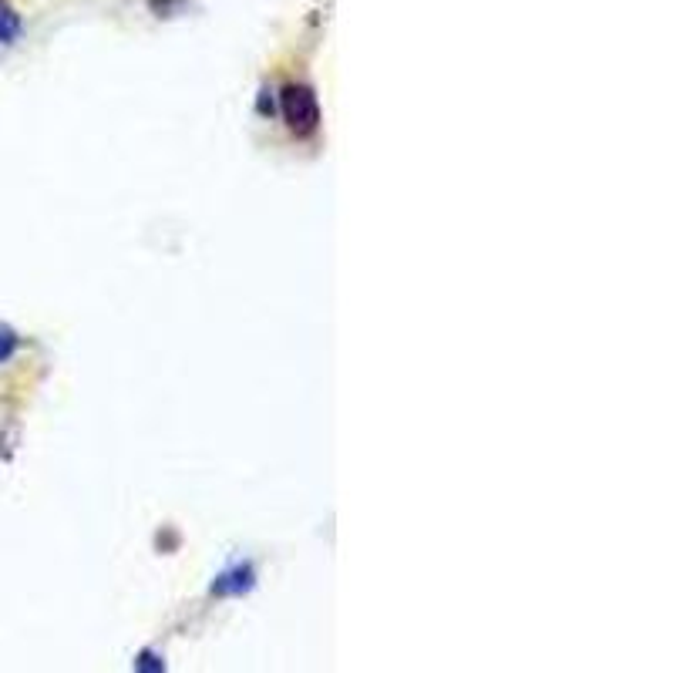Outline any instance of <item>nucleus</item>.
<instances>
[{
	"label": "nucleus",
	"instance_id": "obj_1",
	"mask_svg": "<svg viewBox=\"0 0 673 673\" xmlns=\"http://www.w3.org/2000/svg\"><path fill=\"white\" fill-rule=\"evenodd\" d=\"M283 112H287V122L293 132L307 135L317 128L320 112H317V98L310 95L307 88H287L283 91Z\"/></svg>",
	"mask_w": 673,
	"mask_h": 673
},
{
	"label": "nucleus",
	"instance_id": "obj_2",
	"mask_svg": "<svg viewBox=\"0 0 673 673\" xmlns=\"http://www.w3.org/2000/svg\"><path fill=\"white\" fill-rule=\"evenodd\" d=\"M17 31H21V21H17L11 11H0V44L14 41Z\"/></svg>",
	"mask_w": 673,
	"mask_h": 673
},
{
	"label": "nucleus",
	"instance_id": "obj_3",
	"mask_svg": "<svg viewBox=\"0 0 673 673\" xmlns=\"http://www.w3.org/2000/svg\"><path fill=\"white\" fill-rule=\"evenodd\" d=\"M14 350V337L11 334H0V361Z\"/></svg>",
	"mask_w": 673,
	"mask_h": 673
}]
</instances>
